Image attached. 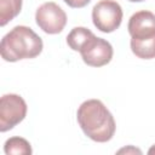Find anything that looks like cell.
<instances>
[{
    "label": "cell",
    "mask_w": 155,
    "mask_h": 155,
    "mask_svg": "<svg viewBox=\"0 0 155 155\" xmlns=\"http://www.w3.org/2000/svg\"><path fill=\"white\" fill-rule=\"evenodd\" d=\"M76 119L82 132L94 142L105 143L115 133L114 116L99 99H88L81 103Z\"/></svg>",
    "instance_id": "obj_1"
},
{
    "label": "cell",
    "mask_w": 155,
    "mask_h": 155,
    "mask_svg": "<svg viewBox=\"0 0 155 155\" xmlns=\"http://www.w3.org/2000/svg\"><path fill=\"white\" fill-rule=\"evenodd\" d=\"M41 38L29 27L16 25L1 40L0 52L6 62L30 59L38 57L42 51Z\"/></svg>",
    "instance_id": "obj_2"
},
{
    "label": "cell",
    "mask_w": 155,
    "mask_h": 155,
    "mask_svg": "<svg viewBox=\"0 0 155 155\" xmlns=\"http://www.w3.org/2000/svg\"><path fill=\"white\" fill-rule=\"evenodd\" d=\"M122 8L114 0H101L92 8L94 27L102 33H113L122 22Z\"/></svg>",
    "instance_id": "obj_3"
},
{
    "label": "cell",
    "mask_w": 155,
    "mask_h": 155,
    "mask_svg": "<svg viewBox=\"0 0 155 155\" xmlns=\"http://www.w3.org/2000/svg\"><path fill=\"white\" fill-rule=\"evenodd\" d=\"M25 101L15 93L4 94L0 99V131L6 132L18 125L27 115Z\"/></svg>",
    "instance_id": "obj_4"
},
{
    "label": "cell",
    "mask_w": 155,
    "mask_h": 155,
    "mask_svg": "<svg viewBox=\"0 0 155 155\" xmlns=\"http://www.w3.org/2000/svg\"><path fill=\"white\" fill-rule=\"evenodd\" d=\"M35 21L42 31L47 34H58L67 24V15L56 2L48 1L38 7Z\"/></svg>",
    "instance_id": "obj_5"
},
{
    "label": "cell",
    "mask_w": 155,
    "mask_h": 155,
    "mask_svg": "<svg viewBox=\"0 0 155 155\" xmlns=\"http://www.w3.org/2000/svg\"><path fill=\"white\" fill-rule=\"evenodd\" d=\"M82 61L90 67H103L108 64L113 58V46L109 41L97 38L94 34L86 41V44L79 51Z\"/></svg>",
    "instance_id": "obj_6"
},
{
    "label": "cell",
    "mask_w": 155,
    "mask_h": 155,
    "mask_svg": "<svg viewBox=\"0 0 155 155\" xmlns=\"http://www.w3.org/2000/svg\"><path fill=\"white\" fill-rule=\"evenodd\" d=\"M131 39H148L155 35V15L150 11L133 13L127 24Z\"/></svg>",
    "instance_id": "obj_7"
},
{
    "label": "cell",
    "mask_w": 155,
    "mask_h": 155,
    "mask_svg": "<svg viewBox=\"0 0 155 155\" xmlns=\"http://www.w3.org/2000/svg\"><path fill=\"white\" fill-rule=\"evenodd\" d=\"M131 50L138 58H155V35L148 39H131Z\"/></svg>",
    "instance_id": "obj_8"
},
{
    "label": "cell",
    "mask_w": 155,
    "mask_h": 155,
    "mask_svg": "<svg viewBox=\"0 0 155 155\" xmlns=\"http://www.w3.org/2000/svg\"><path fill=\"white\" fill-rule=\"evenodd\" d=\"M93 35V33L85 27H75L67 35V44L74 51H80L86 41Z\"/></svg>",
    "instance_id": "obj_9"
},
{
    "label": "cell",
    "mask_w": 155,
    "mask_h": 155,
    "mask_svg": "<svg viewBox=\"0 0 155 155\" xmlns=\"http://www.w3.org/2000/svg\"><path fill=\"white\" fill-rule=\"evenodd\" d=\"M4 151L7 155H30L33 153L30 143L22 137H11L4 144Z\"/></svg>",
    "instance_id": "obj_10"
},
{
    "label": "cell",
    "mask_w": 155,
    "mask_h": 155,
    "mask_svg": "<svg viewBox=\"0 0 155 155\" xmlns=\"http://www.w3.org/2000/svg\"><path fill=\"white\" fill-rule=\"evenodd\" d=\"M22 10V0H0V25H6Z\"/></svg>",
    "instance_id": "obj_11"
},
{
    "label": "cell",
    "mask_w": 155,
    "mask_h": 155,
    "mask_svg": "<svg viewBox=\"0 0 155 155\" xmlns=\"http://www.w3.org/2000/svg\"><path fill=\"white\" fill-rule=\"evenodd\" d=\"M63 1L73 8H81L85 7L87 4H90L91 0H63Z\"/></svg>",
    "instance_id": "obj_12"
},
{
    "label": "cell",
    "mask_w": 155,
    "mask_h": 155,
    "mask_svg": "<svg viewBox=\"0 0 155 155\" xmlns=\"http://www.w3.org/2000/svg\"><path fill=\"white\" fill-rule=\"evenodd\" d=\"M130 151H132V153H138V154H140V153H142L139 149H136V148H133V147H128L127 149H126V148H124V149L119 150L117 153H119V154H121V153H130Z\"/></svg>",
    "instance_id": "obj_13"
},
{
    "label": "cell",
    "mask_w": 155,
    "mask_h": 155,
    "mask_svg": "<svg viewBox=\"0 0 155 155\" xmlns=\"http://www.w3.org/2000/svg\"><path fill=\"white\" fill-rule=\"evenodd\" d=\"M148 154H155V145H154V147H151V148L149 149Z\"/></svg>",
    "instance_id": "obj_14"
},
{
    "label": "cell",
    "mask_w": 155,
    "mask_h": 155,
    "mask_svg": "<svg viewBox=\"0 0 155 155\" xmlns=\"http://www.w3.org/2000/svg\"><path fill=\"white\" fill-rule=\"evenodd\" d=\"M131 2H140V1H144V0H128Z\"/></svg>",
    "instance_id": "obj_15"
}]
</instances>
